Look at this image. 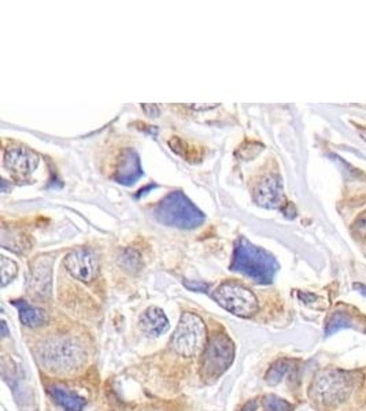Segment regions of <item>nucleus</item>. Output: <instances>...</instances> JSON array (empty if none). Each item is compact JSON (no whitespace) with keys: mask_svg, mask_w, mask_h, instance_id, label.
Wrapping results in <instances>:
<instances>
[{"mask_svg":"<svg viewBox=\"0 0 366 411\" xmlns=\"http://www.w3.org/2000/svg\"><path fill=\"white\" fill-rule=\"evenodd\" d=\"M13 305L18 309L19 320L28 328H38L47 322V314L42 310L25 300H14Z\"/></svg>","mask_w":366,"mask_h":411,"instance_id":"nucleus-14","label":"nucleus"},{"mask_svg":"<svg viewBox=\"0 0 366 411\" xmlns=\"http://www.w3.org/2000/svg\"><path fill=\"white\" fill-rule=\"evenodd\" d=\"M0 266H1V285L6 287L18 273V266L14 261L6 257L0 258Z\"/></svg>","mask_w":366,"mask_h":411,"instance_id":"nucleus-18","label":"nucleus"},{"mask_svg":"<svg viewBox=\"0 0 366 411\" xmlns=\"http://www.w3.org/2000/svg\"><path fill=\"white\" fill-rule=\"evenodd\" d=\"M229 269L250 277L258 284H271L277 273L278 265L273 255L251 244L247 239L240 237L234 243Z\"/></svg>","mask_w":366,"mask_h":411,"instance_id":"nucleus-1","label":"nucleus"},{"mask_svg":"<svg viewBox=\"0 0 366 411\" xmlns=\"http://www.w3.org/2000/svg\"><path fill=\"white\" fill-rule=\"evenodd\" d=\"M29 291L31 293L48 296L51 292V261L47 264L46 259L42 258L32 268V277L29 280Z\"/></svg>","mask_w":366,"mask_h":411,"instance_id":"nucleus-13","label":"nucleus"},{"mask_svg":"<svg viewBox=\"0 0 366 411\" xmlns=\"http://www.w3.org/2000/svg\"><path fill=\"white\" fill-rule=\"evenodd\" d=\"M7 335H8L7 325H6V322H4V321H1V336H3V337H7Z\"/></svg>","mask_w":366,"mask_h":411,"instance_id":"nucleus-24","label":"nucleus"},{"mask_svg":"<svg viewBox=\"0 0 366 411\" xmlns=\"http://www.w3.org/2000/svg\"><path fill=\"white\" fill-rule=\"evenodd\" d=\"M141 176H143V170L140 166V159L136 151H134L132 148L125 150L121 154V158L118 161L114 180L124 185H132L136 183Z\"/></svg>","mask_w":366,"mask_h":411,"instance_id":"nucleus-11","label":"nucleus"},{"mask_svg":"<svg viewBox=\"0 0 366 411\" xmlns=\"http://www.w3.org/2000/svg\"><path fill=\"white\" fill-rule=\"evenodd\" d=\"M234 358V346L225 333L213 335L205 348L202 360V377L209 380H216L228 370Z\"/></svg>","mask_w":366,"mask_h":411,"instance_id":"nucleus-6","label":"nucleus"},{"mask_svg":"<svg viewBox=\"0 0 366 411\" xmlns=\"http://www.w3.org/2000/svg\"><path fill=\"white\" fill-rule=\"evenodd\" d=\"M356 230L358 232V233H361L363 236H365L366 234V213H364L358 220H357V223H356Z\"/></svg>","mask_w":366,"mask_h":411,"instance_id":"nucleus-20","label":"nucleus"},{"mask_svg":"<svg viewBox=\"0 0 366 411\" xmlns=\"http://www.w3.org/2000/svg\"><path fill=\"white\" fill-rule=\"evenodd\" d=\"M152 214L158 223L176 228H198L205 221L203 213L180 191L165 196L155 206Z\"/></svg>","mask_w":366,"mask_h":411,"instance_id":"nucleus-3","label":"nucleus"},{"mask_svg":"<svg viewBox=\"0 0 366 411\" xmlns=\"http://www.w3.org/2000/svg\"><path fill=\"white\" fill-rule=\"evenodd\" d=\"M213 299L229 313L248 319L258 312V300L255 295L237 282H224L213 292Z\"/></svg>","mask_w":366,"mask_h":411,"instance_id":"nucleus-7","label":"nucleus"},{"mask_svg":"<svg viewBox=\"0 0 366 411\" xmlns=\"http://www.w3.org/2000/svg\"><path fill=\"white\" fill-rule=\"evenodd\" d=\"M143 110H144V111L147 113V115H150V117H157V115L159 114L158 107L154 106V104H144V106H143Z\"/></svg>","mask_w":366,"mask_h":411,"instance_id":"nucleus-21","label":"nucleus"},{"mask_svg":"<svg viewBox=\"0 0 366 411\" xmlns=\"http://www.w3.org/2000/svg\"><path fill=\"white\" fill-rule=\"evenodd\" d=\"M353 385L354 377L351 373L337 369H325L316 376L310 395L322 405L333 406L343 402L350 395Z\"/></svg>","mask_w":366,"mask_h":411,"instance_id":"nucleus-4","label":"nucleus"},{"mask_svg":"<svg viewBox=\"0 0 366 411\" xmlns=\"http://www.w3.org/2000/svg\"><path fill=\"white\" fill-rule=\"evenodd\" d=\"M185 287H188L192 291H206L209 285L205 284V282H199V284H196V282H185Z\"/></svg>","mask_w":366,"mask_h":411,"instance_id":"nucleus-22","label":"nucleus"},{"mask_svg":"<svg viewBox=\"0 0 366 411\" xmlns=\"http://www.w3.org/2000/svg\"><path fill=\"white\" fill-rule=\"evenodd\" d=\"M292 366H294V362L288 361V360L277 361L275 365H272V367L266 373V377H265L266 382L271 384V385L278 384L283 380V377L287 376L292 370Z\"/></svg>","mask_w":366,"mask_h":411,"instance_id":"nucleus-17","label":"nucleus"},{"mask_svg":"<svg viewBox=\"0 0 366 411\" xmlns=\"http://www.w3.org/2000/svg\"><path fill=\"white\" fill-rule=\"evenodd\" d=\"M65 266L69 273L83 282H90L97 274L95 255L84 248L72 251L65 259Z\"/></svg>","mask_w":366,"mask_h":411,"instance_id":"nucleus-9","label":"nucleus"},{"mask_svg":"<svg viewBox=\"0 0 366 411\" xmlns=\"http://www.w3.org/2000/svg\"><path fill=\"white\" fill-rule=\"evenodd\" d=\"M38 360L51 373H70L84 364L87 354L74 339L59 336L42 341L36 350Z\"/></svg>","mask_w":366,"mask_h":411,"instance_id":"nucleus-2","label":"nucleus"},{"mask_svg":"<svg viewBox=\"0 0 366 411\" xmlns=\"http://www.w3.org/2000/svg\"><path fill=\"white\" fill-rule=\"evenodd\" d=\"M49 394L54 398V401L65 411H83L86 406V401L83 398L62 388L51 387Z\"/></svg>","mask_w":366,"mask_h":411,"instance_id":"nucleus-15","label":"nucleus"},{"mask_svg":"<svg viewBox=\"0 0 366 411\" xmlns=\"http://www.w3.org/2000/svg\"><path fill=\"white\" fill-rule=\"evenodd\" d=\"M354 289H357L361 295H364L366 298V287L365 285H363V284H360V282H356L354 284Z\"/></svg>","mask_w":366,"mask_h":411,"instance_id":"nucleus-23","label":"nucleus"},{"mask_svg":"<svg viewBox=\"0 0 366 411\" xmlns=\"http://www.w3.org/2000/svg\"><path fill=\"white\" fill-rule=\"evenodd\" d=\"M264 409L265 411H294L292 406L288 402H285L284 399L275 396V395L265 396Z\"/></svg>","mask_w":366,"mask_h":411,"instance_id":"nucleus-19","label":"nucleus"},{"mask_svg":"<svg viewBox=\"0 0 366 411\" xmlns=\"http://www.w3.org/2000/svg\"><path fill=\"white\" fill-rule=\"evenodd\" d=\"M140 329L148 337H158L169 329V320L159 307L147 309L140 317Z\"/></svg>","mask_w":366,"mask_h":411,"instance_id":"nucleus-12","label":"nucleus"},{"mask_svg":"<svg viewBox=\"0 0 366 411\" xmlns=\"http://www.w3.org/2000/svg\"><path fill=\"white\" fill-rule=\"evenodd\" d=\"M347 328H356V320L344 312H336L332 314V317L326 323V329H325V335L331 336L333 333H336L340 329H347Z\"/></svg>","mask_w":366,"mask_h":411,"instance_id":"nucleus-16","label":"nucleus"},{"mask_svg":"<svg viewBox=\"0 0 366 411\" xmlns=\"http://www.w3.org/2000/svg\"><path fill=\"white\" fill-rule=\"evenodd\" d=\"M6 166L19 176H26L35 172L39 165V155L28 147L11 144L4 150Z\"/></svg>","mask_w":366,"mask_h":411,"instance_id":"nucleus-8","label":"nucleus"},{"mask_svg":"<svg viewBox=\"0 0 366 411\" xmlns=\"http://www.w3.org/2000/svg\"><path fill=\"white\" fill-rule=\"evenodd\" d=\"M255 202L266 209H278L283 202V185L277 176L265 177L254 193Z\"/></svg>","mask_w":366,"mask_h":411,"instance_id":"nucleus-10","label":"nucleus"},{"mask_svg":"<svg viewBox=\"0 0 366 411\" xmlns=\"http://www.w3.org/2000/svg\"><path fill=\"white\" fill-rule=\"evenodd\" d=\"M206 344V326L203 320L193 313H183L172 337V347L186 358L198 355Z\"/></svg>","mask_w":366,"mask_h":411,"instance_id":"nucleus-5","label":"nucleus"}]
</instances>
